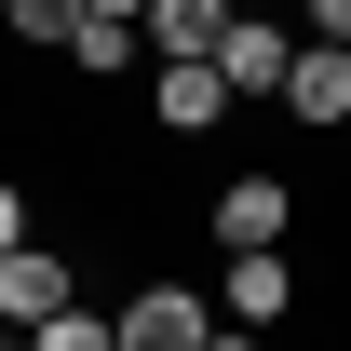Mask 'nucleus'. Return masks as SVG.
<instances>
[{
	"label": "nucleus",
	"mask_w": 351,
	"mask_h": 351,
	"mask_svg": "<svg viewBox=\"0 0 351 351\" xmlns=\"http://www.w3.org/2000/svg\"><path fill=\"white\" fill-rule=\"evenodd\" d=\"M270 108H284L298 135H338V122H351V41H298L284 82H270Z\"/></svg>",
	"instance_id": "obj_1"
},
{
	"label": "nucleus",
	"mask_w": 351,
	"mask_h": 351,
	"mask_svg": "<svg viewBox=\"0 0 351 351\" xmlns=\"http://www.w3.org/2000/svg\"><path fill=\"white\" fill-rule=\"evenodd\" d=\"M68 298H82V257H68V243H41V230L0 243V324H14V338H27L41 311H68Z\"/></svg>",
	"instance_id": "obj_2"
},
{
	"label": "nucleus",
	"mask_w": 351,
	"mask_h": 351,
	"mask_svg": "<svg viewBox=\"0 0 351 351\" xmlns=\"http://www.w3.org/2000/svg\"><path fill=\"white\" fill-rule=\"evenodd\" d=\"M203 284H135L122 311H108V351H203Z\"/></svg>",
	"instance_id": "obj_3"
},
{
	"label": "nucleus",
	"mask_w": 351,
	"mask_h": 351,
	"mask_svg": "<svg viewBox=\"0 0 351 351\" xmlns=\"http://www.w3.org/2000/svg\"><path fill=\"white\" fill-rule=\"evenodd\" d=\"M203 311H230L243 338H270V324L298 311V257H284V243H257V257H230L217 284H203Z\"/></svg>",
	"instance_id": "obj_4"
},
{
	"label": "nucleus",
	"mask_w": 351,
	"mask_h": 351,
	"mask_svg": "<svg viewBox=\"0 0 351 351\" xmlns=\"http://www.w3.org/2000/svg\"><path fill=\"white\" fill-rule=\"evenodd\" d=\"M203 230H217V257H257V243L298 230V189H284V176H230L217 203H203Z\"/></svg>",
	"instance_id": "obj_5"
},
{
	"label": "nucleus",
	"mask_w": 351,
	"mask_h": 351,
	"mask_svg": "<svg viewBox=\"0 0 351 351\" xmlns=\"http://www.w3.org/2000/svg\"><path fill=\"white\" fill-rule=\"evenodd\" d=\"M284 54H298V27H270V14H230L217 41H203V68H217V82H230V108H243V95H270V82H284Z\"/></svg>",
	"instance_id": "obj_6"
},
{
	"label": "nucleus",
	"mask_w": 351,
	"mask_h": 351,
	"mask_svg": "<svg viewBox=\"0 0 351 351\" xmlns=\"http://www.w3.org/2000/svg\"><path fill=\"white\" fill-rule=\"evenodd\" d=\"M149 122L162 135H217L230 122V82L203 68V54H176V68H149Z\"/></svg>",
	"instance_id": "obj_7"
},
{
	"label": "nucleus",
	"mask_w": 351,
	"mask_h": 351,
	"mask_svg": "<svg viewBox=\"0 0 351 351\" xmlns=\"http://www.w3.org/2000/svg\"><path fill=\"white\" fill-rule=\"evenodd\" d=\"M230 27V0H149V14H135V54H149V68H176V54H203Z\"/></svg>",
	"instance_id": "obj_8"
},
{
	"label": "nucleus",
	"mask_w": 351,
	"mask_h": 351,
	"mask_svg": "<svg viewBox=\"0 0 351 351\" xmlns=\"http://www.w3.org/2000/svg\"><path fill=\"white\" fill-rule=\"evenodd\" d=\"M68 68H82V82H122V68H149V54H135V27H108V14H82V27H68Z\"/></svg>",
	"instance_id": "obj_9"
},
{
	"label": "nucleus",
	"mask_w": 351,
	"mask_h": 351,
	"mask_svg": "<svg viewBox=\"0 0 351 351\" xmlns=\"http://www.w3.org/2000/svg\"><path fill=\"white\" fill-rule=\"evenodd\" d=\"M82 27V0H0V41H27V54H54Z\"/></svg>",
	"instance_id": "obj_10"
},
{
	"label": "nucleus",
	"mask_w": 351,
	"mask_h": 351,
	"mask_svg": "<svg viewBox=\"0 0 351 351\" xmlns=\"http://www.w3.org/2000/svg\"><path fill=\"white\" fill-rule=\"evenodd\" d=\"M27 351H108V311H95V298L41 311V324H27Z\"/></svg>",
	"instance_id": "obj_11"
},
{
	"label": "nucleus",
	"mask_w": 351,
	"mask_h": 351,
	"mask_svg": "<svg viewBox=\"0 0 351 351\" xmlns=\"http://www.w3.org/2000/svg\"><path fill=\"white\" fill-rule=\"evenodd\" d=\"M284 14H298L311 41H351V0H284Z\"/></svg>",
	"instance_id": "obj_12"
},
{
	"label": "nucleus",
	"mask_w": 351,
	"mask_h": 351,
	"mask_svg": "<svg viewBox=\"0 0 351 351\" xmlns=\"http://www.w3.org/2000/svg\"><path fill=\"white\" fill-rule=\"evenodd\" d=\"M0 243H27V176H0Z\"/></svg>",
	"instance_id": "obj_13"
},
{
	"label": "nucleus",
	"mask_w": 351,
	"mask_h": 351,
	"mask_svg": "<svg viewBox=\"0 0 351 351\" xmlns=\"http://www.w3.org/2000/svg\"><path fill=\"white\" fill-rule=\"evenodd\" d=\"M203 351H270V338H243V324H203Z\"/></svg>",
	"instance_id": "obj_14"
},
{
	"label": "nucleus",
	"mask_w": 351,
	"mask_h": 351,
	"mask_svg": "<svg viewBox=\"0 0 351 351\" xmlns=\"http://www.w3.org/2000/svg\"><path fill=\"white\" fill-rule=\"evenodd\" d=\"M82 14H108V27H135V14H149V0H82Z\"/></svg>",
	"instance_id": "obj_15"
},
{
	"label": "nucleus",
	"mask_w": 351,
	"mask_h": 351,
	"mask_svg": "<svg viewBox=\"0 0 351 351\" xmlns=\"http://www.w3.org/2000/svg\"><path fill=\"white\" fill-rule=\"evenodd\" d=\"M0 351H27V338H14V324H0Z\"/></svg>",
	"instance_id": "obj_16"
}]
</instances>
